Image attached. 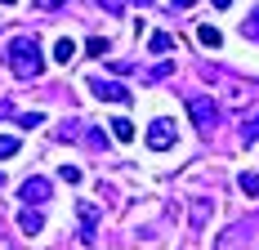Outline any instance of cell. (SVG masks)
<instances>
[{
    "label": "cell",
    "mask_w": 259,
    "mask_h": 250,
    "mask_svg": "<svg viewBox=\"0 0 259 250\" xmlns=\"http://www.w3.org/2000/svg\"><path fill=\"white\" fill-rule=\"evenodd\" d=\"M40 9H58V5H67V0H36Z\"/></svg>",
    "instance_id": "cell-23"
},
{
    "label": "cell",
    "mask_w": 259,
    "mask_h": 250,
    "mask_svg": "<svg viewBox=\"0 0 259 250\" xmlns=\"http://www.w3.org/2000/svg\"><path fill=\"white\" fill-rule=\"evenodd\" d=\"M36 125H45V112H23L18 116V130H36Z\"/></svg>",
    "instance_id": "cell-16"
},
{
    "label": "cell",
    "mask_w": 259,
    "mask_h": 250,
    "mask_svg": "<svg viewBox=\"0 0 259 250\" xmlns=\"http://www.w3.org/2000/svg\"><path fill=\"white\" fill-rule=\"evenodd\" d=\"M18 228H23L27 237H36V232H45V215L36 205H27V210H18Z\"/></svg>",
    "instance_id": "cell-7"
},
{
    "label": "cell",
    "mask_w": 259,
    "mask_h": 250,
    "mask_svg": "<svg viewBox=\"0 0 259 250\" xmlns=\"http://www.w3.org/2000/svg\"><path fill=\"white\" fill-rule=\"evenodd\" d=\"M90 90H94V99H103V103H130V99H134L121 80H103V76H94Z\"/></svg>",
    "instance_id": "cell-3"
},
{
    "label": "cell",
    "mask_w": 259,
    "mask_h": 250,
    "mask_svg": "<svg viewBox=\"0 0 259 250\" xmlns=\"http://www.w3.org/2000/svg\"><path fill=\"white\" fill-rule=\"evenodd\" d=\"M107 130H112V139H121V143H130V139H134V125H130L125 116H116V121L107 125Z\"/></svg>",
    "instance_id": "cell-12"
},
{
    "label": "cell",
    "mask_w": 259,
    "mask_h": 250,
    "mask_svg": "<svg viewBox=\"0 0 259 250\" xmlns=\"http://www.w3.org/2000/svg\"><path fill=\"white\" fill-rule=\"evenodd\" d=\"M170 5H175V9H192L197 0H170Z\"/></svg>",
    "instance_id": "cell-24"
},
{
    "label": "cell",
    "mask_w": 259,
    "mask_h": 250,
    "mask_svg": "<svg viewBox=\"0 0 259 250\" xmlns=\"http://www.w3.org/2000/svg\"><path fill=\"white\" fill-rule=\"evenodd\" d=\"M148 50L152 54H170L175 50V36H170V31H152V36H148Z\"/></svg>",
    "instance_id": "cell-9"
},
{
    "label": "cell",
    "mask_w": 259,
    "mask_h": 250,
    "mask_svg": "<svg viewBox=\"0 0 259 250\" xmlns=\"http://www.w3.org/2000/svg\"><path fill=\"white\" fill-rule=\"evenodd\" d=\"M237 188H241V192H246L250 201H259V175H255V170H241V179H237Z\"/></svg>",
    "instance_id": "cell-10"
},
{
    "label": "cell",
    "mask_w": 259,
    "mask_h": 250,
    "mask_svg": "<svg viewBox=\"0 0 259 250\" xmlns=\"http://www.w3.org/2000/svg\"><path fill=\"white\" fill-rule=\"evenodd\" d=\"M94 228H99V205L80 201V246H94Z\"/></svg>",
    "instance_id": "cell-6"
},
{
    "label": "cell",
    "mask_w": 259,
    "mask_h": 250,
    "mask_svg": "<svg viewBox=\"0 0 259 250\" xmlns=\"http://www.w3.org/2000/svg\"><path fill=\"white\" fill-rule=\"evenodd\" d=\"M197 40H201L206 50H219V45H224V36H219V27H210V23H201V27H197Z\"/></svg>",
    "instance_id": "cell-8"
},
{
    "label": "cell",
    "mask_w": 259,
    "mask_h": 250,
    "mask_svg": "<svg viewBox=\"0 0 259 250\" xmlns=\"http://www.w3.org/2000/svg\"><path fill=\"white\" fill-rule=\"evenodd\" d=\"M0 188H5V170H0Z\"/></svg>",
    "instance_id": "cell-26"
},
{
    "label": "cell",
    "mask_w": 259,
    "mask_h": 250,
    "mask_svg": "<svg viewBox=\"0 0 259 250\" xmlns=\"http://www.w3.org/2000/svg\"><path fill=\"white\" fill-rule=\"evenodd\" d=\"M18 148H23V143H18L14 134H0V161H9V156H14Z\"/></svg>",
    "instance_id": "cell-14"
},
{
    "label": "cell",
    "mask_w": 259,
    "mask_h": 250,
    "mask_svg": "<svg viewBox=\"0 0 259 250\" xmlns=\"http://www.w3.org/2000/svg\"><path fill=\"white\" fill-rule=\"evenodd\" d=\"M54 58H58V63H63V67H67V63H72V58H76V40H67V36H63V40H58V45H54Z\"/></svg>",
    "instance_id": "cell-11"
},
{
    "label": "cell",
    "mask_w": 259,
    "mask_h": 250,
    "mask_svg": "<svg viewBox=\"0 0 259 250\" xmlns=\"http://www.w3.org/2000/svg\"><path fill=\"white\" fill-rule=\"evenodd\" d=\"M23 201L27 205H40V201H50V179H40V175H31V179H23Z\"/></svg>",
    "instance_id": "cell-5"
},
{
    "label": "cell",
    "mask_w": 259,
    "mask_h": 250,
    "mask_svg": "<svg viewBox=\"0 0 259 250\" xmlns=\"http://www.w3.org/2000/svg\"><path fill=\"white\" fill-rule=\"evenodd\" d=\"M139 5H152V0H139Z\"/></svg>",
    "instance_id": "cell-28"
},
{
    "label": "cell",
    "mask_w": 259,
    "mask_h": 250,
    "mask_svg": "<svg viewBox=\"0 0 259 250\" xmlns=\"http://www.w3.org/2000/svg\"><path fill=\"white\" fill-rule=\"evenodd\" d=\"M210 5H214V9H233V0H210Z\"/></svg>",
    "instance_id": "cell-25"
},
{
    "label": "cell",
    "mask_w": 259,
    "mask_h": 250,
    "mask_svg": "<svg viewBox=\"0 0 259 250\" xmlns=\"http://www.w3.org/2000/svg\"><path fill=\"white\" fill-rule=\"evenodd\" d=\"M0 250H9V241H0Z\"/></svg>",
    "instance_id": "cell-27"
},
{
    "label": "cell",
    "mask_w": 259,
    "mask_h": 250,
    "mask_svg": "<svg viewBox=\"0 0 259 250\" xmlns=\"http://www.w3.org/2000/svg\"><path fill=\"white\" fill-rule=\"evenodd\" d=\"M0 5H14V0H0Z\"/></svg>",
    "instance_id": "cell-29"
},
{
    "label": "cell",
    "mask_w": 259,
    "mask_h": 250,
    "mask_svg": "<svg viewBox=\"0 0 259 250\" xmlns=\"http://www.w3.org/2000/svg\"><path fill=\"white\" fill-rule=\"evenodd\" d=\"M58 179H63V183H80V170L76 165H58Z\"/></svg>",
    "instance_id": "cell-20"
},
{
    "label": "cell",
    "mask_w": 259,
    "mask_h": 250,
    "mask_svg": "<svg viewBox=\"0 0 259 250\" xmlns=\"http://www.w3.org/2000/svg\"><path fill=\"white\" fill-rule=\"evenodd\" d=\"M9 67H14L18 80H36V76L45 72V58H40L36 36H14L9 40Z\"/></svg>",
    "instance_id": "cell-1"
},
{
    "label": "cell",
    "mask_w": 259,
    "mask_h": 250,
    "mask_svg": "<svg viewBox=\"0 0 259 250\" xmlns=\"http://www.w3.org/2000/svg\"><path fill=\"white\" fill-rule=\"evenodd\" d=\"M241 143L250 148V143H259V116H250V121L241 125Z\"/></svg>",
    "instance_id": "cell-13"
},
{
    "label": "cell",
    "mask_w": 259,
    "mask_h": 250,
    "mask_svg": "<svg viewBox=\"0 0 259 250\" xmlns=\"http://www.w3.org/2000/svg\"><path fill=\"white\" fill-rule=\"evenodd\" d=\"M5 116H14V107H9V99H0V121H5Z\"/></svg>",
    "instance_id": "cell-22"
},
{
    "label": "cell",
    "mask_w": 259,
    "mask_h": 250,
    "mask_svg": "<svg viewBox=\"0 0 259 250\" xmlns=\"http://www.w3.org/2000/svg\"><path fill=\"white\" fill-rule=\"evenodd\" d=\"M148 148H152V152L175 148V125H170V121H152V125H148Z\"/></svg>",
    "instance_id": "cell-4"
},
{
    "label": "cell",
    "mask_w": 259,
    "mask_h": 250,
    "mask_svg": "<svg viewBox=\"0 0 259 250\" xmlns=\"http://www.w3.org/2000/svg\"><path fill=\"white\" fill-rule=\"evenodd\" d=\"M241 31H246V36H250V40H259V9H250V18H246V23H241Z\"/></svg>",
    "instance_id": "cell-18"
},
{
    "label": "cell",
    "mask_w": 259,
    "mask_h": 250,
    "mask_svg": "<svg viewBox=\"0 0 259 250\" xmlns=\"http://www.w3.org/2000/svg\"><path fill=\"white\" fill-rule=\"evenodd\" d=\"M99 5H103V9L112 14V18H121V14L130 9V0H99Z\"/></svg>",
    "instance_id": "cell-19"
},
{
    "label": "cell",
    "mask_w": 259,
    "mask_h": 250,
    "mask_svg": "<svg viewBox=\"0 0 259 250\" xmlns=\"http://www.w3.org/2000/svg\"><path fill=\"white\" fill-rule=\"evenodd\" d=\"M206 201H197V205H192V232H201V228H206Z\"/></svg>",
    "instance_id": "cell-17"
},
{
    "label": "cell",
    "mask_w": 259,
    "mask_h": 250,
    "mask_svg": "<svg viewBox=\"0 0 259 250\" xmlns=\"http://www.w3.org/2000/svg\"><path fill=\"white\" fill-rule=\"evenodd\" d=\"M85 54H90V58H103V54H107V40H103V36H90V40H85Z\"/></svg>",
    "instance_id": "cell-15"
},
{
    "label": "cell",
    "mask_w": 259,
    "mask_h": 250,
    "mask_svg": "<svg viewBox=\"0 0 259 250\" xmlns=\"http://www.w3.org/2000/svg\"><path fill=\"white\" fill-rule=\"evenodd\" d=\"M175 72V63H161V67H152V72H148V80H161V76H170Z\"/></svg>",
    "instance_id": "cell-21"
},
{
    "label": "cell",
    "mask_w": 259,
    "mask_h": 250,
    "mask_svg": "<svg viewBox=\"0 0 259 250\" xmlns=\"http://www.w3.org/2000/svg\"><path fill=\"white\" fill-rule=\"evenodd\" d=\"M188 116H192V125H197L201 134H210V130L219 125V107H214L210 94H192V99H188Z\"/></svg>",
    "instance_id": "cell-2"
}]
</instances>
